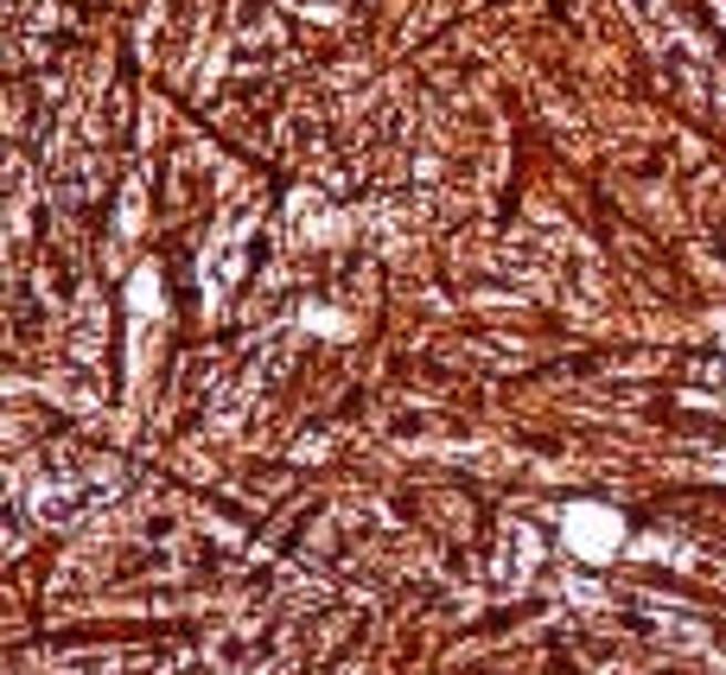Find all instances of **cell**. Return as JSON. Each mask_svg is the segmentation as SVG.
<instances>
[{
	"mask_svg": "<svg viewBox=\"0 0 726 675\" xmlns=\"http://www.w3.org/2000/svg\"><path fill=\"white\" fill-rule=\"evenodd\" d=\"M568 522H573V536H587V542H580L587 554H605V548L619 542V522H612V517H599V510H573Z\"/></svg>",
	"mask_w": 726,
	"mask_h": 675,
	"instance_id": "1",
	"label": "cell"
}]
</instances>
